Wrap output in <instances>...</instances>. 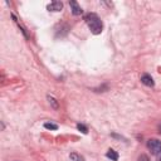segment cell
<instances>
[{
    "label": "cell",
    "instance_id": "7",
    "mask_svg": "<svg viewBox=\"0 0 161 161\" xmlns=\"http://www.w3.org/2000/svg\"><path fill=\"white\" fill-rule=\"evenodd\" d=\"M69 157H70L73 161H84V157L80 156V155H78V153H75V152H72V153L69 155Z\"/></svg>",
    "mask_w": 161,
    "mask_h": 161
},
{
    "label": "cell",
    "instance_id": "9",
    "mask_svg": "<svg viewBox=\"0 0 161 161\" xmlns=\"http://www.w3.org/2000/svg\"><path fill=\"white\" fill-rule=\"evenodd\" d=\"M44 127L48 128V130H57V128H58V126H57L55 123H49V122L44 123Z\"/></svg>",
    "mask_w": 161,
    "mask_h": 161
},
{
    "label": "cell",
    "instance_id": "4",
    "mask_svg": "<svg viewBox=\"0 0 161 161\" xmlns=\"http://www.w3.org/2000/svg\"><path fill=\"white\" fill-rule=\"evenodd\" d=\"M141 82H142L145 86H147V87H153V84H155L152 77L148 75V74H142V75H141Z\"/></svg>",
    "mask_w": 161,
    "mask_h": 161
},
{
    "label": "cell",
    "instance_id": "6",
    "mask_svg": "<svg viewBox=\"0 0 161 161\" xmlns=\"http://www.w3.org/2000/svg\"><path fill=\"white\" fill-rule=\"evenodd\" d=\"M106 156L108 157V158H111V160H113V161H117L118 160V153L114 151V150H108L107 151V153H106Z\"/></svg>",
    "mask_w": 161,
    "mask_h": 161
},
{
    "label": "cell",
    "instance_id": "8",
    "mask_svg": "<svg viewBox=\"0 0 161 161\" xmlns=\"http://www.w3.org/2000/svg\"><path fill=\"white\" fill-rule=\"evenodd\" d=\"M48 101H49V103L52 104V107H53L54 109H58V103H57L55 98H53L52 96H48Z\"/></svg>",
    "mask_w": 161,
    "mask_h": 161
},
{
    "label": "cell",
    "instance_id": "11",
    "mask_svg": "<svg viewBox=\"0 0 161 161\" xmlns=\"http://www.w3.org/2000/svg\"><path fill=\"white\" fill-rule=\"evenodd\" d=\"M138 161H150V160H148V157H147L146 155H141V156L138 157Z\"/></svg>",
    "mask_w": 161,
    "mask_h": 161
},
{
    "label": "cell",
    "instance_id": "2",
    "mask_svg": "<svg viewBox=\"0 0 161 161\" xmlns=\"http://www.w3.org/2000/svg\"><path fill=\"white\" fill-rule=\"evenodd\" d=\"M147 147L153 155H157L161 152V141H158L156 138H151L147 141Z\"/></svg>",
    "mask_w": 161,
    "mask_h": 161
},
{
    "label": "cell",
    "instance_id": "5",
    "mask_svg": "<svg viewBox=\"0 0 161 161\" xmlns=\"http://www.w3.org/2000/svg\"><path fill=\"white\" fill-rule=\"evenodd\" d=\"M69 5H70V8H72V13H73V15H80V14L83 13L82 8L78 5L77 1H70Z\"/></svg>",
    "mask_w": 161,
    "mask_h": 161
},
{
    "label": "cell",
    "instance_id": "13",
    "mask_svg": "<svg viewBox=\"0 0 161 161\" xmlns=\"http://www.w3.org/2000/svg\"><path fill=\"white\" fill-rule=\"evenodd\" d=\"M158 161H161V157H160V160H158Z\"/></svg>",
    "mask_w": 161,
    "mask_h": 161
},
{
    "label": "cell",
    "instance_id": "3",
    "mask_svg": "<svg viewBox=\"0 0 161 161\" xmlns=\"http://www.w3.org/2000/svg\"><path fill=\"white\" fill-rule=\"evenodd\" d=\"M47 9L49 11H60L63 9V3L62 1H53L47 6Z\"/></svg>",
    "mask_w": 161,
    "mask_h": 161
},
{
    "label": "cell",
    "instance_id": "10",
    "mask_svg": "<svg viewBox=\"0 0 161 161\" xmlns=\"http://www.w3.org/2000/svg\"><path fill=\"white\" fill-rule=\"evenodd\" d=\"M77 128H78L80 132H83V133H87V132H88V128H87L84 125H80V123H78V125H77Z\"/></svg>",
    "mask_w": 161,
    "mask_h": 161
},
{
    "label": "cell",
    "instance_id": "1",
    "mask_svg": "<svg viewBox=\"0 0 161 161\" xmlns=\"http://www.w3.org/2000/svg\"><path fill=\"white\" fill-rule=\"evenodd\" d=\"M84 20H86V23H87L89 30H91L93 34H99V33L102 31L103 25H102V21H101V19L98 18L97 14H94V13H89V14L86 15Z\"/></svg>",
    "mask_w": 161,
    "mask_h": 161
},
{
    "label": "cell",
    "instance_id": "12",
    "mask_svg": "<svg viewBox=\"0 0 161 161\" xmlns=\"http://www.w3.org/2000/svg\"><path fill=\"white\" fill-rule=\"evenodd\" d=\"M158 132H160V135H161V125L158 126Z\"/></svg>",
    "mask_w": 161,
    "mask_h": 161
}]
</instances>
